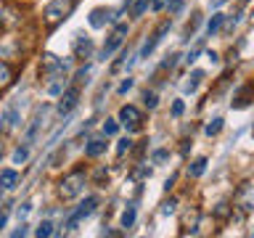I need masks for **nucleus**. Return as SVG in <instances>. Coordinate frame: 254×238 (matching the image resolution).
Returning <instances> with one entry per match:
<instances>
[{"label":"nucleus","mask_w":254,"mask_h":238,"mask_svg":"<svg viewBox=\"0 0 254 238\" xmlns=\"http://www.w3.org/2000/svg\"><path fill=\"white\" fill-rule=\"evenodd\" d=\"M135 206H127V209L122 212V228H132V222H135Z\"/></svg>","instance_id":"nucleus-24"},{"label":"nucleus","mask_w":254,"mask_h":238,"mask_svg":"<svg viewBox=\"0 0 254 238\" xmlns=\"http://www.w3.org/2000/svg\"><path fill=\"white\" fill-rule=\"evenodd\" d=\"M111 19V11H106V8H95V11L90 13V27H103V21Z\"/></svg>","instance_id":"nucleus-18"},{"label":"nucleus","mask_w":254,"mask_h":238,"mask_svg":"<svg viewBox=\"0 0 254 238\" xmlns=\"http://www.w3.org/2000/svg\"><path fill=\"white\" fill-rule=\"evenodd\" d=\"M95 180H98V185H101L103 180H109V172L106 170H98V172H95Z\"/></svg>","instance_id":"nucleus-37"},{"label":"nucleus","mask_w":254,"mask_h":238,"mask_svg":"<svg viewBox=\"0 0 254 238\" xmlns=\"http://www.w3.org/2000/svg\"><path fill=\"white\" fill-rule=\"evenodd\" d=\"M167 159H170V151H167V148H156V151H154V162H156V164H164Z\"/></svg>","instance_id":"nucleus-29"},{"label":"nucleus","mask_w":254,"mask_h":238,"mask_svg":"<svg viewBox=\"0 0 254 238\" xmlns=\"http://www.w3.org/2000/svg\"><path fill=\"white\" fill-rule=\"evenodd\" d=\"M146 106H148V109L156 106V93H146Z\"/></svg>","instance_id":"nucleus-36"},{"label":"nucleus","mask_w":254,"mask_h":238,"mask_svg":"<svg viewBox=\"0 0 254 238\" xmlns=\"http://www.w3.org/2000/svg\"><path fill=\"white\" fill-rule=\"evenodd\" d=\"M27 159H29V146L24 143L21 148H16V151H13V164H24Z\"/></svg>","instance_id":"nucleus-23"},{"label":"nucleus","mask_w":254,"mask_h":238,"mask_svg":"<svg viewBox=\"0 0 254 238\" xmlns=\"http://www.w3.org/2000/svg\"><path fill=\"white\" fill-rule=\"evenodd\" d=\"M204 170H206V159H204V156H198L196 162H190L188 175H190V178H198V175H204Z\"/></svg>","instance_id":"nucleus-20"},{"label":"nucleus","mask_w":254,"mask_h":238,"mask_svg":"<svg viewBox=\"0 0 254 238\" xmlns=\"http://www.w3.org/2000/svg\"><path fill=\"white\" fill-rule=\"evenodd\" d=\"M85 180H87V175L82 167H77V170H71L69 175H64L61 182H59V193L64 201H69V198H74L82 193V188H85Z\"/></svg>","instance_id":"nucleus-2"},{"label":"nucleus","mask_w":254,"mask_h":238,"mask_svg":"<svg viewBox=\"0 0 254 238\" xmlns=\"http://www.w3.org/2000/svg\"><path fill=\"white\" fill-rule=\"evenodd\" d=\"M220 130H222V119H220V117H214L212 122L206 124V135H209V138H212V135H217Z\"/></svg>","instance_id":"nucleus-27"},{"label":"nucleus","mask_w":254,"mask_h":238,"mask_svg":"<svg viewBox=\"0 0 254 238\" xmlns=\"http://www.w3.org/2000/svg\"><path fill=\"white\" fill-rule=\"evenodd\" d=\"M13 69H11V63H5V61H0V90H8V87L13 85Z\"/></svg>","instance_id":"nucleus-13"},{"label":"nucleus","mask_w":254,"mask_h":238,"mask_svg":"<svg viewBox=\"0 0 254 238\" xmlns=\"http://www.w3.org/2000/svg\"><path fill=\"white\" fill-rule=\"evenodd\" d=\"M148 3H151V0H135V5H132V16H135V19H138V16H143V13H146Z\"/></svg>","instance_id":"nucleus-28"},{"label":"nucleus","mask_w":254,"mask_h":238,"mask_svg":"<svg viewBox=\"0 0 254 238\" xmlns=\"http://www.w3.org/2000/svg\"><path fill=\"white\" fill-rule=\"evenodd\" d=\"M201 79H204V71H193V74H190V82H186V85H183V90H186V93H193L196 90V87H198V82H201Z\"/></svg>","instance_id":"nucleus-22"},{"label":"nucleus","mask_w":254,"mask_h":238,"mask_svg":"<svg viewBox=\"0 0 254 238\" xmlns=\"http://www.w3.org/2000/svg\"><path fill=\"white\" fill-rule=\"evenodd\" d=\"M196 225H198V212L193 209V212H188L186 214V220H183V233H196Z\"/></svg>","instance_id":"nucleus-19"},{"label":"nucleus","mask_w":254,"mask_h":238,"mask_svg":"<svg viewBox=\"0 0 254 238\" xmlns=\"http://www.w3.org/2000/svg\"><path fill=\"white\" fill-rule=\"evenodd\" d=\"M40 119H43V109H37L35 111V117H32V124H29V130H27V146H32L37 138V132H40Z\"/></svg>","instance_id":"nucleus-14"},{"label":"nucleus","mask_w":254,"mask_h":238,"mask_svg":"<svg viewBox=\"0 0 254 238\" xmlns=\"http://www.w3.org/2000/svg\"><path fill=\"white\" fill-rule=\"evenodd\" d=\"M95 206H98V198H95V196H87V198H85V204H79V209L69 217L66 228H69V230H71V228H77V225H79V220L90 217V214L95 212Z\"/></svg>","instance_id":"nucleus-6"},{"label":"nucleus","mask_w":254,"mask_h":238,"mask_svg":"<svg viewBox=\"0 0 254 238\" xmlns=\"http://www.w3.org/2000/svg\"><path fill=\"white\" fill-rule=\"evenodd\" d=\"M196 56H198V48H196V51H190V53H188V59H186V61H188V63H193V61H196Z\"/></svg>","instance_id":"nucleus-43"},{"label":"nucleus","mask_w":254,"mask_h":238,"mask_svg":"<svg viewBox=\"0 0 254 238\" xmlns=\"http://www.w3.org/2000/svg\"><path fill=\"white\" fill-rule=\"evenodd\" d=\"M87 74H90V66L79 69V71H77V77H74V82H77V85H79V82H85V77H87Z\"/></svg>","instance_id":"nucleus-33"},{"label":"nucleus","mask_w":254,"mask_h":238,"mask_svg":"<svg viewBox=\"0 0 254 238\" xmlns=\"http://www.w3.org/2000/svg\"><path fill=\"white\" fill-rule=\"evenodd\" d=\"M130 146H132V143H130V140H127V138H122V140H119V143H117V154H119V156H122V154H125V151H130Z\"/></svg>","instance_id":"nucleus-31"},{"label":"nucleus","mask_w":254,"mask_h":238,"mask_svg":"<svg viewBox=\"0 0 254 238\" xmlns=\"http://www.w3.org/2000/svg\"><path fill=\"white\" fill-rule=\"evenodd\" d=\"M180 8H183V0H175V3H172V8H170V11H172V13H178V11H180Z\"/></svg>","instance_id":"nucleus-42"},{"label":"nucleus","mask_w":254,"mask_h":238,"mask_svg":"<svg viewBox=\"0 0 254 238\" xmlns=\"http://www.w3.org/2000/svg\"><path fill=\"white\" fill-rule=\"evenodd\" d=\"M117 130H119V124L114 122V119H106V122H103V132L106 135H117Z\"/></svg>","instance_id":"nucleus-30"},{"label":"nucleus","mask_w":254,"mask_h":238,"mask_svg":"<svg viewBox=\"0 0 254 238\" xmlns=\"http://www.w3.org/2000/svg\"><path fill=\"white\" fill-rule=\"evenodd\" d=\"M183 109H186V106H183V101H175V103H172V117H180Z\"/></svg>","instance_id":"nucleus-35"},{"label":"nucleus","mask_w":254,"mask_h":238,"mask_svg":"<svg viewBox=\"0 0 254 238\" xmlns=\"http://www.w3.org/2000/svg\"><path fill=\"white\" fill-rule=\"evenodd\" d=\"M51 233H53V222H51V220L40 222V228L35 230V236H37V238H48V236H51Z\"/></svg>","instance_id":"nucleus-25"},{"label":"nucleus","mask_w":254,"mask_h":238,"mask_svg":"<svg viewBox=\"0 0 254 238\" xmlns=\"http://www.w3.org/2000/svg\"><path fill=\"white\" fill-rule=\"evenodd\" d=\"M233 106H236V109H244V106H249V87H244V90L238 93V98L233 101Z\"/></svg>","instance_id":"nucleus-26"},{"label":"nucleus","mask_w":254,"mask_h":238,"mask_svg":"<svg viewBox=\"0 0 254 238\" xmlns=\"http://www.w3.org/2000/svg\"><path fill=\"white\" fill-rule=\"evenodd\" d=\"M170 24H172V21H162V24H159V27H156L154 32H151V37L146 40V45L140 48V59H148V56L154 53V48H156L159 43H162L164 35L170 32Z\"/></svg>","instance_id":"nucleus-4"},{"label":"nucleus","mask_w":254,"mask_h":238,"mask_svg":"<svg viewBox=\"0 0 254 238\" xmlns=\"http://www.w3.org/2000/svg\"><path fill=\"white\" fill-rule=\"evenodd\" d=\"M125 35H127V24H117V27H114V32H111V35H109V40H106V43H103V48H101V59H103V61H106L109 56L114 53L119 45H122Z\"/></svg>","instance_id":"nucleus-3"},{"label":"nucleus","mask_w":254,"mask_h":238,"mask_svg":"<svg viewBox=\"0 0 254 238\" xmlns=\"http://www.w3.org/2000/svg\"><path fill=\"white\" fill-rule=\"evenodd\" d=\"M45 93L53 95V98H56V95H61L64 93V74H53L51 82H48V87H45Z\"/></svg>","instance_id":"nucleus-16"},{"label":"nucleus","mask_w":254,"mask_h":238,"mask_svg":"<svg viewBox=\"0 0 254 238\" xmlns=\"http://www.w3.org/2000/svg\"><path fill=\"white\" fill-rule=\"evenodd\" d=\"M19 51H21V45L16 43V37H5L0 43V59H16Z\"/></svg>","instance_id":"nucleus-11"},{"label":"nucleus","mask_w":254,"mask_h":238,"mask_svg":"<svg viewBox=\"0 0 254 238\" xmlns=\"http://www.w3.org/2000/svg\"><path fill=\"white\" fill-rule=\"evenodd\" d=\"M175 206H178V204H175L172 198H170V201H164V204H162V214H172V212H175Z\"/></svg>","instance_id":"nucleus-34"},{"label":"nucleus","mask_w":254,"mask_h":238,"mask_svg":"<svg viewBox=\"0 0 254 238\" xmlns=\"http://www.w3.org/2000/svg\"><path fill=\"white\" fill-rule=\"evenodd\" d=\"M164 3H167V0H151V8H154V11H162Z\"/></svg>","instance_id":"nucleus-39"},{"label":"nucleus","mask_w":254,"mask_h":238,"mask_svg":"<svg viewBox=\"0 0 254 238\" xmlns=\"http://www.w3.org/2000/svg\"><path fill=\"white\" fill-rule=\"evenodd\" d=\"M8 222V209H0V228H5Z\"/></svg>","instance_id":"nucleus-41"},{"label":"nucleus","mask_w":254,"mask_h":238,"mask_svg":"<svg viewBox=\"0 0 254 238\" xmlns=\"http://www.w3.org/2000/svg\"><path fill=\"white\" fill-rule=\"evenodd\" d=\"M43 74L48 77H53V74H66V69H69V61H61L59 56H53V53H45L43 56Z\"/></svg>","instance_id":"nucleus-5"},{"label":"nucleus","mask_w":254,"mask_h":238,"mask_svg":"<svg viewBox=\"0 0 254 238\" xmlns=\"http://www.w3.org/2000/svg\"><path fill=\"white\" fill-rule=\"evenodd\" d=\"M0 196H3V188H0Z\"/></svg>","instance_id":"nucleus-44"},{"label":"nucleus","mask_w":254,"mask_h":238,"mask_svg":"<svg viewBox=\"0 0 254 238\" xmlns=\"http://www.w3.org/2000/svg\"><path fill=\"white\" fill-rule=\"evenodd\" d=\"M16 124H19V111H16V106H11L3 117V132H11Z\"/></svg>","instance_id":"nucleus-17"},{"label":"nucleus","mask_w":254,"mask_h":238,"mask_svg":"<svg viewBox=\"0 0 254 238\" xmlns=\"http://www.w3.org/2000/svg\"><path fill=\"white\" fill-rule=\"evenodd\" d=\"M74 3L77 0H51V3L45 5V11H43L45 27L53 29V27H59L64 19H69V13L74 11Z\"/></svg>","instance_id":"nucleus-1"},{"label":"nucleus","mask_w":254,"mask_h":238,"mask_svg":"<svg viewBox=\"0 0 254 238\" xmlns=\"http://www.w3.org/2000/svg\"><path fill=\"white\" fill-rule=\"evenodd\" d=\"M16 24H21V13L16 5H5L3 11H0V29H11Z\"/></svg>","instance_id":"nucleus-9"},{"label":"nucleus","mask_w":254,"mask_h":238,"mask_svg":"<svg viewBox=\"0 0 254 238\" xmlns=\"http://www.w3.org/2000/svg\"><path fill=\"white\" fill-rule=\"evenodd\" d=\"M222 21H225V16H222V13H214L212 19H209V24H206V32H209V37H212V35H217V32H220Z\"/></svg>","instance_id":"nucleus-21"},{"label":"nucleus","mask_w":254,"mask_h":238,"mask_svg":"<svg viewBox=\"0 0 254 238\" xmlns=\"http://www.w3.org/2000/svg\"><path fill=\"white\" fill-rule=\"evenodd\" d=\"M103 151H106V140H101V138H95V140H90L85 146V156H90V159H95V156H101Z\"/></svg>","instance_id":"nucleus-15"},{"label":"nucleus","mask_w":254,"mask_h":238,"mask_svg":"<svg viewBox=\"0 0 254 238\" xmlns=\"http://www.w3.org/2000/svg\"><path fill=\"white\" fill-rule=\"evenodd\" d=\"M59 98H61V101H59V114H61V117H66L69 111L79 103V85L69 87V90H64Z\"/></svg>","instance_id":"nucleus-7"},{"label":"nucleus","mask_w":254,"mask_h":238,"mask_svg":"<svg viewBox=\"0 0 254 238\" xmlns=\"http://www.w3.org/2000/svg\"><path fill=\"white\" fill-rule=\"evenodd\" d=\"M19 172H16V170H3V172H0V188H3V190H13L16 185H19Z\"/></svg>","instance_id":"nucleus-12"},{"label":"nucleus","mask_w":254,"mask_h":238,"mask_svg":"<svg viewBox=\"0 0 254 238\" xmlns=\"http://www.w3.org/2000/svg\"><path fill=\"white\" fill-rule=\"evenodd\" d=\"M74 56H77V59H90V56H93V43H90V37L77 35V40H74Z\"/></svg>","instance_id":"nucleus-10"},{"label":"nucleus","mask_w":254,"mask_h":238,"mask_svg":"<svg viewBox=\"0 0 254 238\" xmlns=\"http://www.w3.org/2000/svg\"><path fill=\"white\" fill-rule=\"evenodd\" d=\"M29 212H32V204L27 201V204H21V206H19V212H16V214H19V220H27V214H29Z\"/></svg>","instance_id":"nucleus-32"},{"label":"nucleus","mask_w":254,"mask_h":238,"mask_svg":"<svg viewBox=\"0 0 254 238\" xmlns=\"http://www.w3.org/2000/svg\"><path fill=\"white\" fill-rule=\"evenodd\" d=\"M130 87H132V79H125V82L119 85V93H127V90H130Z\"/></svg>","instance_id":"nucleus-40"},{"label":"nucleus","mask_w":254,"mask_h":238,"mask_svg":"<svg viewBox=\"0 0 254 238\" xmlns=\"http://www.w3.org/2000/svg\"><path fill=\"white\" fill-rule=\"evenodd\" d=\"M19 236H27V222H21L19 230H13V238H19Z\"/></svg>","instance_id":"nucleus-38"},{"label":"nucleus","mask_w":254,"mask_h":238,"mask_svg":"<svg viewBox=\"0 0 254 238\" xmlns=\"http://www.w3.org/2000/svg\"><path fill=\"white\" fill-rule=\"evenodd\" d=\"M119 122H122L127 130H138L140 122H143L140 109H135V106H122V109H119Z\"/></svg>","instance_id":"nucleus-8"}]
</instances>
